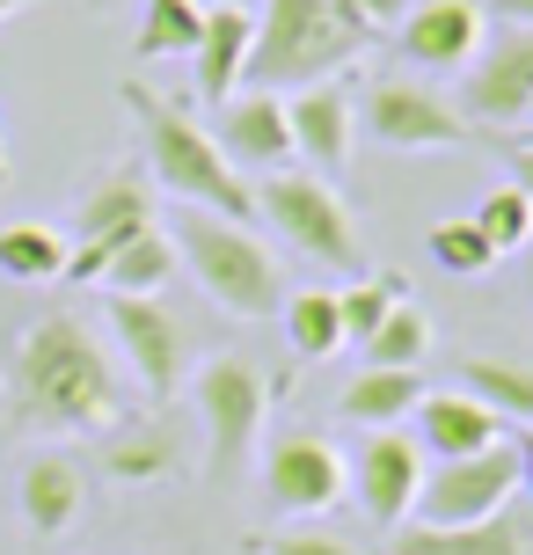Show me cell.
I'll return each instance as SVG.
<instances>
[{
    "mask_svg": "<svg viewBox=\"0 0 533 555\" xmlns=\"http://www.w3.org/2000/svg\"><path fill=\"white\" fill-rule=\"evenodd\" d=\"M351 490V468L329 439L314 431H278L271 453H263V498L278 504L285 519H322L329 504H343Z\"/></svg>",
    "mask_w": 533,
    "mask_h": 555,
    "instance_id": "cell-12",
    "label": "cell"
},
{
    "mask_svg": "<svg viewBox=\"0 0 533 555\" xmlns=\"http://www.w3.org/2000/svg\"><path fill=\"white\" fill-rule=\"evenodd\" d=\"M110 336L117 351H125V365L140 373L146 402H169L183 380H191V330L176 322L161 300H132V293H110Z\"/></svg>",
    "mask_w": 533,
    "mask_h": 555,
    "instance_id": "cell-10",
    "label": "cell"
},
{
    "mask_svg": "<svg viewBox=\"0 0 533 555\" xmlns=\"http://www.w3.org/2000/svg\"><path fill=\"white\" fill-rule=\"evenodd\" d=\"M351 8H365L373 23H402V8H410V0H351Z\"/></svg>",
    "mask_w": 533,
    "mask_h": 555,
    "instance_id": "cell-35",
    "label": "cell"
},
{
    "mask_svg": "<svg viewBox=\"0 0 533 555\" xmlns=\"http://www.w3.org/2000/svg\"><path fill=\"white\" fill-rule=\"evenodd\" d=\"M394 307H402V278H380V271H365L351 278L337 293V314H343V344H365V336L388 322Z\"/></svg>",
    "mask_w": 533,
    "mask_h": 555,
    "instance_id": "cell-28",
    "label": "cell"
},
{
    "mask_svg": "<svg viewBox=\"0 0 533 555\" xmlns=\"http://www.w3.org/2000/svg\"><path fill=\"white\" fill-rule=\"evenodd\" d=\"M256 555H359L343 533H322V527H285V533H263Z\"/></svg>",
    "mask_w": 533,
    "mask_h": 555,
    "instance_id": "cell-32",
    "label": "cell"
},
{
    "mask_svg": "<svg viewBox=\"0 0 533 555\" xmlns=\"http://www.w3.org/2000/svg\"><path fill=\"white\" fill-rule=\"evenodd\" d=\"M285 132H292V154H308L314 176H343L351 146H359V95L351 81H314L285 95Z\"/></svg>",
    "mask_w": 533,
    "mask_h": 555,
    "instance_id": "cell-15",
    "label": "cell"
},
{
    "mask_svg": "<svg viewBox=\"0 0 533 555\" xmlns=\"http://www.w3.org/2000/svg\"><path fill=\"white\" fill-rule=\"evenodd\" d=\"M191 395H197V416H205V475L234 482L256 461V439H263L271 373L256 359H242V351H212V359H197Z\"/></svg>",
    "mask_w": 533,
    "mask_h": 555,
    "instance_id": "cell-6",
    "label": "cell"
},
{
    "mask_svg": "<svg viewBox=\"0 0 533 555\" xmlns=\"http://www.w3.org/2000/svg\"><path fill=\"white\" fill-rule=\"evenodd\" d=\"M511 498H519V446L497 439L460 461H431L417 482V504H410V527H482Z\"/></svg>",
    "mask_w": 533,
    "mask_h": 555,
    "instance_id": "cell-7",
    "label": "cell"
},
{
    "mask_svg": "<svg viewBox=\"0 0 533 555\" xmlns=\"http://www.w3.org/2000/svg\"><path fill=\"white\" fill-rule=\"evenodd\" d=\"M103 468H110V482H161L176 468V439L161 424H117L103 439Z\"/></svg>",
    "mask_w": 533,
    "mask_h": 555,
    "instance_id": "cell-24",
    "label": "cell"
},
{
    "mask_svg": "<svg viewBox=\"0 0 533 555\" xmlns=\"http://www.w3.org/2000/svg\"><path fill=\"white\" fill-rule=\"evenodd\" d=\"M482 37H490V15H482V0H410L402 8V29H394V44L410 66L424 74H468V59L482 52Z\"/></svg>",
    "mask_w": 533,
    "mask_h": 555,
    "instance_id": "cell-14",
    "label": "cell"
},
{
    "mask_svg": "<svg viewBox=\"0 0 533 555\" xmlns=\"http://www.w3.org/2000/svg\"><path fill=\"white\" fill-rule=\"evenodd\" d=\"M15 8H37V0H0V23H8V15H15Z\"/></svg>",
    "mask_w": 533,
    "mask_h": 555,
    "instance_id": "cell-37",
    "label": "cell"
},
{
    "mask_svg": "<svg viewBox=\"0 0 533 555\" xmlns=\"http://www.w3.org/2000/svg\"><path fill=\"white\" fill-rule=\"evenodd\" d=\"M373 15L351 0H263L256 44L242 59V88H314L373 44Z\"/></svg>",
    "mask_w": 533,
    "mask_h": 555,
    "instance_id": "cell-3",
    "label": "cell"
},
{
    "mask_svg": "<svg viewBox=\"0 0 533 555\" xmlns=\"http://www.w3.org/2000/svg\"><path fill=\"white\" fill-rule=\"evenodd\" d=\"M15 504H23L29 533H44V541H58V533L81 519L88 504V475L74 453H29L23 475H15Z\"/></svg>",
    "mask_w": 533,
    "mask_h": 555,
    "instance_id": "cell-17",
    "label": "cell"
},
{
    "mask_svg": "<svg viewBox=\"0 0 533 555\" xmlns=\"http://www.w3.org/2000/svg\"><path fill=\"white\" fill-rule=\"evenodd\" d=\"M66 271V242H58L52 227H0V278H15V285H44V278Z\"/></svg>",
    "mask_w": 533,
    "mask_h": 555,
    "instance_id": "cell-26",
    "label": "cell"
},
{
    "mask_svg": "<svg viewBox=\"0 0 533 555\" xmlns=\"http://www.w3.org/2000/svg\"><path fill=\"white\" fill-rule=\"evenodd\" d=\"M519 132H533V103H526V125H519Z\"/></svg>",
    "mask_w": 533,
    "mask_h": 555,
    "instance_id": "cell-41",
    "label": "cell"
},
{
    "mask_svg": "<svg viewBox=\"0 0 533 555\" xmlns=\"http://www.w3.org/2000/svg\"><path fill=\"white\" fill-rule=\"evenodd\" d=\"M468 220H476V234H482L497 256H519V249L533 242V205H526V191H511V183H497V191L482 197Z\"/></svg>",
    "mask_w": 533,
    "mask_h": 555,
    "instance_id": "cell-29",
    "label": "cell"
},
{
    "mask_svg": "<svg viewBox=\"0 0 533 555\" xmlns=\"http://www.w3.org/2000/svg\"><path fill=\"white\" fill-rule=\"evenodd\" d=\"M117 95H125V111H132V125H140L146 168H154L161 191L183 197V205H197V212H220V220H242V227L256 220V183L226 162L220 139L205 132L183 103H169V95H154V88H140V81H125Z\"/></svg>",
    "mask_w": 533,
    "mask_h": 555,
    "instance_id": "cell-2",
    "label": "cell"
},
{
    "mask_svg": "<svg viewBox=\"0 0 533 555\" xmlns=\"http://www.w3.org/2000/svg\"><path fill=\"white\" fill-rule=\"evenodd\" d=\"M388 555H533V527L505 504L482 527H394Z\"/></svg>",
    "mask_w": 533,
    "mask_h": 555,
    "instance_id": "cell-19",
    "label": "cell"
},
{
    "mask_svg": "<svg viewBox=\"0 0 533 555\" xmlns=\"http://www.w3.org/2000/svg\"><path fill=\"white\" fill-rule=\"evenodd\" d=\"M511 446H519V490H526V498H533V431H519V439H511Z\"/></svg>",
    "mask_w": 533,
    "mask_h": 555,
    "instance_id": "cell-36",
    "label": "cell"
},
{
    "mask_svg": "<svg viewBox=\"0 0 533 555\" xmlns=\"http://www.w3.org/2000/svg\"><path fill=\"white\" fill-rule=\"evenodd\" d=\"M505 162H511V191H526V205H533V132L505 139Z\"/></svg>",
    "mask_w": 533,
    "mask_h": 555,
    "instance_id": "cell-33",
    "label": "cell"
},
{
    "mask_svg": "<svg viewBox=\"0 0 533 555\" xmlns=\"http://www.w3.org/2000/svg\"><path fill=\"white\" fill-rule=\"evenodd\" d=\"M468 388L460 395H476L482 410H497V416H526L533 424V365H519V359H482V351H468V359L453 365Z\"/></svg>",
    "mask_w": 533,
    "mask_h": 555,
    "instance_id": "cell-23",
    "label": "cell"
},
{
    "mask_svg": "<svg viewBox=\"0 0 533 555\" xmlns=\"http://www.w3.org/2000/svg\"><path fill=\"white\" fill-rule=\"evenodd\" d=\"M176 271H183L176 242L161 234V227H146V234H132V242H117V256L103 263V285H110V293H132V300H154Z\"/></svg>",
    "mask_w": 533,
    "mask_h": 555,
    "instance_id": "cell-22",
    "label": "cell"
},
{
    "mask_svg": "<svg viewBox=\"0 0 533 555\" xmlns=\"http://www.w3.org/2000/svg\"><path fill=\"white\" fill-rule=\"evenodd\" d=\"M154 227V183H146L140 168H110L103 183H88L81 191V242L66 249V271L74 285H103V263L117 256V242H132Z\"/></svg>",
    "mask_w": 533,
    "mask_h": 555,
    "instance_id": "cell-9",
    "label": "cell"
},
{
    "mask_svg": "<svg viewBox=\"0 0 533 555\" xmlns=\"http://www.w3.org/2000/svg\"><path fill=\"white\" fill-rule=\"evenodd\" d=\"M197 8H256V0H197Z\"/></svg>",
    "mask_w": 533,
    "mask_h": 555,
    "instance_id": "cell-38",
    "label": "cell"
},
{
    "mask_svg": "<svg viewBox=\"0 0 533 555\" xmlns=\"http://www.w3.org/2000/svg\"><path fill=\"white\" fill-rule=\"evenodd\" d=\"M431 263L453 278H482L490 263H497V249L476 234V220H439L431 227Z\"/></svg>",
    "mask_w": 533,
    "mask_h": 555,
    "instance_id": "cell-31",
    "label": "cell"
},
{
    "mask_svg": "<svg viewBox=\"0 0 533 555\" xmlns=\"http://www.w3.org/2000/svg\"><path fill=\"white\" fill-rule=\"evenodd\" d=\"M169 242H176V256L191 263L197 285H205V293H212L226 314H242V322H263V314L285 300V285H278V256L256 242V227L183 205V220H176Z\"/></svg>",
    "mask_w": 533,
    "mask_h": 555,
    "instance_id": "cell-4",
    "label": "cell"
},
{
    "mask_svg": "<svg viewBox=\"0 0 533 555\" xmlns=\"http://www.w3.org/2000/svg\"><path fill=\"white\" fill-rule=\"evenodd\" d=\"M359 117H365V132H373V146H388V154H460V146H476V125L453 111L439 88L410 81V74L373 81Z\"/></svg>",
    "mask_w": 533,
    "mask_h": 555,
    "instance_id": "cell-8",
    "label": "cell"
},
{
    "mask_svg": "<svg viewBox=\"0 0 533 555\" xmlns=\"http://www.w3.org/2000/svg\"><path fill=\"white\" fill-rule=\"evenodd\" d=\"M519 256H526V300H533V242H526V249H519Z\"/></svg>",
    "mask_w": 533,
    "mask_h": 555,
    "instance_id": "cell-39",
    "label": "cell"
},
{
    "mask_svg": "<svg viewBox=\"0 0 533 555\" xmlns=\"http://www.w3.org/2000/svg\"><path fill=\"white\" fill-rule=\"evenodd\" d=\"M212 139H220V154H226L234 168H256V176L285 168V162H292V132H285V95H271V88L226 95V103H220V125H212Z\"/></svg>",
    "mask_w": 533,
    "mask_h": 555,
    "instance_id": "cell-16",
    "label": "cell"
},
{
    "mask_svg": "<svg viewBox=\"0 0 533 555\" xmlns=\"http://www.w3.org/2000/svg\"><path fill=\"white\" fill-rule=\"evenodd\" d=\"M197 29H205V8L197 0H146L140 15V37H132V52L140 59H169V52H191Z\"/></svg>",
    "mask_w": 533,
    "mask_h": 555,
    "instance_id": "cell-27",
    "label": "cell"
},
{
    "mask_svg": "<svg viewBox=\"0 0 533 555\" xmlns=\"http://www.w3.org/2000/svg\"><path fill=\"white\" fill-rule=\"evenodd\" d=\"M0 402L15 431H117L125 380H117L103 336L81 314H37L0 365Z\"/></svg>",
    "mask_w": 533,
    "mask_h": 555,
    "instance_id": "cell-1",
    "label": "cell"
},
{
    "mask_svg": "<svg viewBox=\"0 0 533 555\" xmlns=\"http://www.w3.org/2000/svg\"><path fill=\"white\" fill-rule=\"evenodd\" d=\"M278 307H285V336H292V351H300V359H337V351H343L337 293L308 285V293H285Z\"/></svg>",
    "mask_w": 533,
    "mask_h": 555,
    "instance_id": "cell-25",
    "label": "cell"
},
{
    "mask_svg": "<svg viewBox=\"0 0 533 555\" xmlns=\"http://www.w3.org/2000/svg\"><path fill=\"white\" fill-rule=\"evenodd\" d=\"M424 402V365H359L337 395V416L359 431H394Z\"/></svg>",
    "mask_w": 533,
    "mask_h": 555,
    "instance_id": "cell-20",
    "label": "cell"
},
{
    "mask_svg": "<svg viewBox=\"0 0 533 555\" xmlns=\"http://www.w3.org/2000/svg\"><path fill=\"white\" fill-rule=\"evenodd\" d=\"M0 183H8V146H0Z\"/></svg>",
    "mask_w": 533,
    "mask_h": 555,
    "instance_id": "cell-40",
    "label": "cell"
},
{
    "mask_svg": "<svg viewBox=\"0 0 533 555\" xmlns=\"http://www.w3.org/2000/svg\"><path fill=\"white\" fill-rule=\"evenodd\" d=\"M482 15H497V23H519V29H533V0H482Z\"/></svg>",
    "mask_w": 533,
    "mask_h": 555,
    "instance_id": "cell-34",
    "label": "cell"
},
{
    "mask_svg": "<svg viewBox=\"0 0 533 555\" xmlns=\"http://www.w3.org/2000/svg\"><path fill=\"white\" fill-rule=\"evenodd\" d=\"M256 212L278 227L300 256H314V263L351 271V278L373 271L365 234H359V220H351V205H343V191L329 176H314V168H271L263 191H256Z\"/></svg>",
    "mask_w": 533,
    "mask_h": 555,
    "instance_id": "cell-5",
    "label": "cell"
},
{
    "mask_svg": "<svg viewBox=\"0 0 533 555\" xmlns=\"http://www.w3.org/2000/svg\"><path fill=\"white\" fill-rule=\"evenodd\" d=\"M424 359H431V314H417L410 300L365 336V365H424Z\"/></svg>",
    "mask_w": 533,
    "mask_h": 555,
    "instance_id": "cell-30",
    "label": "cell"
},
{
    "mask_svg": "<svg viewBox=\"0 0 533 555\" xmlns=\"http://www.w3.org/2000/svg\"><path fill=\"white\" fill-rule=\"evenodd\" d=\"M410 416H417L410 439L424 446V461H460V453H482V446L505 439V416L482 410L476 395H424Z\"/></svg>",
    "mask_w": 533,
    "mask_h": 555,
    "instance_id": "cell-18",
    "label": "cell"
},
{
    "mask_svg": "<svg viewBox=\"0 0 533 555\" xmlns=\"http://www.w3.org/2000/svg\"><path fill=\"white\" fill-rule=\"evenodd\" d=\"M343 468H351V490H343V498L359 504L380 533H394L402 519H410L417 482H424V468H431V461H424V446L394 424V431H373V439L359 446V461H343Z\"/></svg>",
    "mask_w": 533,
    "mask_h": 555,
    "instance_id": "cell-13",
    "label": "cell"
},
{
    "mask_svg": "<svg viewBox=\"0 0 533 555\" xmlns=\"http://www.w3.org/2000/svg\"><path fill=\"white\" fill-rule=\"evenodd\" d=\"M88 8H110V0H88Z\"/></svg>",
    "mask_w": 533,
    "mask_h": 555,
    "instance_id": "cell-42",
    "label": "cell"
},
{
    "mask_svg": "<svg viewBox=\"0 0 533 555\" xmlns=\"http://www.w3.org/2000/svg\"><path fill=\"white\" fill-rule=\"evenodd\" d=\"M256 44V15L249 8H205V29H197V95L205 103H226L234 88H242V59Z\"/></svg>",
    "mask_w": 533,
    "mask_h": 555,
    "instance_id": "cell-21",
    "label": "cell"
},
{
    "mask_svg": "<svg viewBox=\"0 0 533 555\" xmlns=\"http://www.w3.org/2000/svg\"><path fill=\"white\" fill-rule=\"evenodd\" d=\"M490 52L468 59V88H460V117L476 132H519L533 103V29H497L482 37Z\"/></svg>",
    "mask_w": 533,
    "mask_h": 555,
    "instance_id": "cell-11",
    "label": "cell"
}]
</instances>
